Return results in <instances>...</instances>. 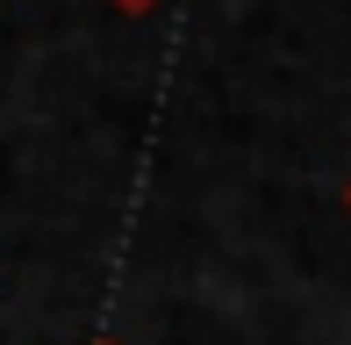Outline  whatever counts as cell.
Here are the masks:
<instances>
[{
    "mask_svg": "<svg viewBox=\"0 0 351 345\" xmlns=\"http://www.w3.org/2000/svg\"><path fill=\"white\" fill-rule=\"evenodd\" d=\"M93 345H122V338H93Z\"/></svg>",
    "mask_w": 351,
    "mask_h": 345,
    "instance_id": "3",
    "label": "cell"
},
{
    "mask_svg": "<svg viewBox=\"0 0 351 345\" xmlns=\"http://www.w3.org/2000/svg\"><path fill=\"white\" fill-rule=\"evenodd\" d=\"M344 216H351V180H344Z\"/></svg>",
    "mask_w": 351,
    "mask_h": 345,
    "instance_id": "2",
    "label": "cell"
},
{
    "mask_svg": "<svg viewBox=\"0 0 351 345\" xmlns=\"http://www.w3.org/2000/svg\"><path fill=\"white\" fill-rule=\"evenodd\" d=\"M108 8H115V14H158L165 0H108Z\"/></svg>",
    "mask_w": 351,
    "mask_h": 345,
    "instance_id": "1",
    "label": "cell"
}]
</instances>
